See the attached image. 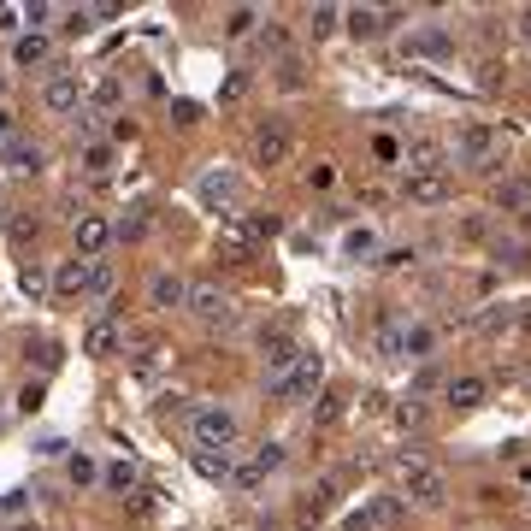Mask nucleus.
I'll return each mask as SVG.
<instances>
[{"mask_svg":"<svg viewBox=\"0 0 531 531\" xmlns=\"http://www.w3.org/2000/svg\"><path fill=\"white\" fill-rule=\"evenodd\" d=\"M319 384H325V354L308 349L283 378H266V396H272V402H313V396H319Z\"/></svg>","mask_w":531,"mask_h":531,"instance_id":"obj_1","label":"nucleus"},{"mask_svg":"<svg viewBox=\"0 0 531 531\" xmlns=\"http://www.w3.org/2000/svg\"><path fill=\"white\" fill-rule=\"evenodd\" d=\"M402 496H407L413 508H443V502H448L443 466H431V461H402Z\"/></svg>","mask_w":531,"mask_h":531,"instance_id":"obj_2","label":"nucleus"},{"mask_svg":"<svg viewBox=\"0 0 531 531\" xmlns=\"http://www.w3.org/2000/svg\"><path fill=\"white\" fill-rule=\"evenodd\" d=\"M189 431H196V443L207 448H219V455H231L237 448V437H242V425H237V413L231 407H196V420H189Z\"/></svg>","mask_w":531,"mask_h":531,"instance_id":"obj_3","label":"nucleus"},{"mask_svg":"<svg viewBox=\"0 0 531 531\" xmlns=\"http://www.w3.org/2000/svg\"><path fill=\"white\" fill-rule=\"evenodd\" d=\"M455 154H461L466 166H496V160H502V130L473 118V125L455 130Z\"/></svg>","mask_w":531,"mask_h":531,"instance_id":"obj_4","label":"nucleus"},{"mask_svg":"<svg viewBox=\"0 0 531 531\" xmlns=\"http://www.w3.org/2000/svg\"><path fill=\"white\" fill-rule=\"evenodd\" d=\"M301 343H295V331L290 325H272V331H260V366H266V378H283L295 361H301Z\"/></svg>","mask_w":531,"mask_h":531,"instance_id":"obj_5","label":"nucleus"},{"mask_svg":"<svg viewBox=\"0 0 531 531\" xmlns=\"http://www.w3.org/2000/svg\"><path fill=\"white\" fill-rule=\"evenodd\" d=\"M42 107L54 112V118H77V107H83V83H77V71H54L42 83Z\"/></svg>","mask_w":531,"mask_h":531,"instance_id":"obj_6","label":"nucleus"},{"mask_svg":"<svg viewBox=\"0 0 531 531\" xmlns=\"http://www.w3.org/2000/svg\"><path fill=\"white\" fill-rule=\"evenodd\" d=\"M402 166H407V178L443 171V166H448V148H443L437 136H407V148H402Z\"/></svg>","mask_w":531,"mask_h":531,"instance_id":"obj_7","label":"nucleus"},{"mask_svg":"<svg viewBox=\"0 0 531 531\" xmlns=\"http://www.w3.org/2000/svg\"><path fill=\"white\" fill-rule=\"evenodd\" d=\"M118 349H125V325L112 319V313L89 319V331H83V354L89 361H107V354H118Z\"/></svg>","mask_w":531,"mask_h":531,"instance_id":"obj_8","label":"nucleus"},{"mask_svg":"<svg viewBox=\"0 0 531 531\" xmlns=\"http://www.w3.org/2000/svg\"><path fill=\"white\" fill-rule=\"evenodd\" d=\"M112 224L100 219V213H77V254H83V260H100V254L112 248Z\"/></svg>","mask_w":531,"mask_h":531,"instance_id":"obj_9","label":"nucleus"},{"mask_svg":"<svg viewBox=\"0 0 531 531\" xmlns=\"http://www.w3.org/2000/svg\"><path fill=\"white\" fill-rule=\"evenodd\" d=\"M196 189H201V201H207V207H219V213L242 201V178H237V171H201Z\"/></svg>","mask_w":531,"mask_h":531,"instance_id":"obj_10","label":"nucleus"},{"mask_svg":"<svg viewBox=\"0 0 531 531\" xmlns=\"http://www.w3.org/2000/svg\"><path fill=\"white\" fill-rule=\"evenodd\" d=\"M402 196L413 201V207H443V201L455 196V183H448L443 171H425V178H402Z\"/></svg>","mask_w":531,"mask_h":531,"instance_id":"obj_11","label":"nucleus"},{"mask_svg":"<svg viewBox=\"0 0 531 531\" xmlns=\"http://www.w3.org/2000/svg\"><path fill=\"white\" fill-rule=\"evenodd\" d=\"M290 154H295V136L283 125H266L260 136H254V166H283Z\"/></svg>","mask_w":531,"mask_h":531,"instance_id":"obj_12","label":"nucleus"},{"mask_svg":"<svg viewBox=\"0 0 531 531\" xmlns=\"http://www.w3.org/2000/svg\"><path fill=\"white\" fill-rule=\"evenodd\" d=\"M278 466H283V448H278V443H260V448H254V455H248V461H242V466H237L231 478H237L242 490H254V484H260L266 473H278Z\"/></svg>","mask_w":531,"mask_h":531,"instance_id":"obj_13","label":"nucleus"},{"mask_svg":"<svg viewBox=\"0 0 531 531\" xmlns=\"http://www.w3.org/2000/svg\"><path fill=\"white\" fill-rule=\"evenodd\" d=\"M148 308H160V313L189 308V283H183L178 272H154V283H148Z\"/></svg>","mask_w":531,"mask_h":531,"instance_id":"obj_14","label":"nucleus"},{"mask_svg":"<svg viewBox=\"0 0 531 531\" xmlns=\"http://www.w3.org/2000/svg\"><path fill=\"white\" fill-rule=\"evenodd\" d=\"M189 313L207 319V325H224V319H231V295L213 290V283H196V290H189Z\"/></svg>","mask_w":531,"mask_h":531,"instance_id":"obj_15","label":"nucleus"},{"mask_svg":"<svg viewBox=\"0 0 531 531\" xmlns=\"http://www.w3.org/2000/svg\"><path fill=\"white\" fill-rule=\"evenodd\" d=\"M484 396H490V384L478 372H461V378H448V384H443V402L448 407H478Z\"/></svg>","mask_w":531,"mask_h":531,"instance_id":"obj_16","label":"nucleus"},{"mask_svg":"<svg viewBox=\"0 0 531 531\" xmlns=\"http://www.w3.org/2000/svg\"><path fill=\"white\" fill-rule=\"evenodd\" d=\"M54 295H89V260H83V254L59 260V272H54Z\"/></svg>","mask_w":531,"mask_h":531,"instance_id":"obj_17","label":"nucleus"},{"mask_svg":"<svg viewBox=\"0 0 531 531\" xmlns=\"http://www.w3.org/2000/svg\"><path fill=\"white\" fill-rule=\"evenodd\" d=\"M48 54H54V42H48L42 30H30V36H18V42H13V65H18V71L48 65Z\"/></svg>","mask_w":531,"mask_h":531,"instance_id":"obj_18","label":"nucleus"},{"mask_svg":"<svg viewBox=\"0 0 531 531\" xmlns=\"http://www.w3.org/2000/svg\"><path fill=\"white\" fill-rule=\"evenodd\" d=\"M431 349H437V331H431V325H407V331H402V361H425Z\"/></svg>","mask_w":531,"mask_h":531,"instance_id":"obj_19","label":"nucleus"},{"mask_svg":"<svg viewBox=\"0 0 531 531\" xmlns=\"http://www.w3.org/2000/svg\"><path fill=\"white\" fill-rule=\"evenodd\" d=\"M349 36H361V42H372L378 30H384V13H372V6H349Z\"/></svg>","mask_w":531,"mask_h":531,"instance_id":"obj_20","label":"nucleus"},{"mask_svg":"<svg viewBox=\"0 0 531 531\" xmlns=\"http://www.w3.org/2000/svg\"><path fill=\"white\" fill-rule=\"evenodd\" d=\"M402 514H407L402 496H378V502L366 508V526H402Z\"/></svg>","mask_w":531,"mask_h":531,"instance_id":"obj_21","label":"nucleus"},{"mask_svg":"<svg viewBox=\"0 0 531 531\" xmlns=\"http://www.w3.org/2000/svg\"><path fill=\"white\" fill-rule=\"evenodd\" d=\"M100 478H107V490H118V496H125V490H136V484H142L136 461H112V466H107V473H100Z\"/></svg>","mask_w":531,"mask_h":531,"instance_id":"obj_22","label":"nucleus"},{"mask_svg":"<svg viewBox=\"0 0 531 531\" xmlns=\"http://www.w3.org/2000/svg\"><path fill=\"white\" fill-rule=\"evenodd\" d=\"M6 166L36 171V166H42V148H36V142H6Z\"/></svg>","mask_w":531,"mask_h":531,"instance_id":"obj_23","label":"nucleus"},{"mask_svg":"<svg viewBox=\"0 0 531 531\" xmlns=\"http://www.w3.org/2000/svg\"><path fill=\"white\" fill-rule=\"evenodd\" d=\"M407 48H413V54H448V48H455V42H448V36H443V30H420V36H407Z\"/></svg>","mask_w":531,"mask_h":531,"instance_id":"obj_24","label":"nucleus"},{"mask_svg":"<svg viewBox=\"0 0 531 531\" xmlns=\"http://www.w3.org/2000/svg\"><path fill=\"white\" fill-rule=\"evenodd\" d=\"M112 283H118L112 260H89V295H112Z\"/></svg>","mask_w":531,"mask_h":531,"instance_id":"obj_25","label":"nucleus"},{"mask_svg":"<svg viewBox=\"0 0 531 531\" xmlns=\"http://www.w3.org/2000/svg\"><path fill=\"white\" fill-rule=\"evenodd\" d=\"M336 18H343L336 6H313V13H308V30H313V42H325V36H331V30H336Z\"/></svg>","mask_w":531,"mask_h":531,"instance_id":"obj_26","label":"nucleus"},{"mask_svg":"<svg viewBox=\"0 0 531 531\" xmlns=\"http://www.w3.org/2000/svg\"><path fill=\"white\" fill-rule=\"evenodd\" d=\"M196 466H201V478H231V473H237V466H231V455H207V448L196 455Z\"/></svg>","mask_w":531,"mask_h":531,"instance_id":"obj_27","label":"nucleus"},{"mask_svg":"<svg viewBox=\"0 0 531 531\" xmlns=\"http://www.w3.org/2000/svg\"><path fill=\"white\" fill-rule=\"evenodd\" d=\"M112 237H118V242H142V237H148V219H142V213H130V219L112 224Z\"/></svg>","mask_w":531,"mask_h":531,"instance_id":"obj_28","label":"nucleus"},{"mask_svg":"<svg viewBox=\"0 0 531 531\" xmlns=\"http://www.w3.org/2000/svg\"><path fill=\"white\" fill-rule=\"evenodd\" d=\"M254 24H260V13H254V6H237V13H231V24H224V36H237V42H242Z\"/></svg>","mask_w":531,"mask_h":531,"instance_id":"obj_29","label":"nucleus"},{"mask_svg":"<svg viewBox=\"0 0 531 531\" xmlns=\"http://www.w3.org/2000/svg\"><path fill=\"white\" fill-rule=\"evenodd\" d=\"M65 473H71V484H95V478H100V466L89 461V455H71V466H65Z\"/></svg>","mask_w":531,"mask_h":531,"instance_id":"obj_30","label":"nucleus"},{"mask_svg":"<svg viewBox=\"0 0 531 531\" xmlns=\"http://www.w3.org/2000/svg\"><path fill=\"white\" fill-rule=\"evenodd\" d=\"M402 331L407 325H384V331H378V349L390 354V361H402Z\"/></svg>","mask_w":531,"mask_h":531,"instance_id":"obj_31","label":"nucleus"},{"mask_svg":"<svg viewBox=\"0 0 531 531\" xmlns=\"http://www.w3.org/2000/svg\"><path fill=\"white\" fill-rule=\"evenodd\" d=\"M260 48H266V54H283V48H290V30H283V24H266L260 30Z\"/></svg>","mask_w":531,"mask_h":531,"instance_id":"obj_32","label":"nucleus"},{"mask_svg":"<svg viewBox=\"0 0 531 531\" xmlns=\"http://www.w3.org/2000/svg\"><path fill=\"white\" fill-rule=\"evenodd\" d=\"M278 83H283V89H301V83H308V71H301V59H290V54H283V65H278Z\"/></svg>","mask_w":531,"mask_h":531,"instance_id":"obj_33","label":"nucleus"},{"mask_svg":"<svg viewBox=\"0 0 531 531\" xmlns=\"http://www.w3.org/2000/svg\"><path fill=\"white\" fill-rule=\"evenodd\" d=\"M83 166H89V171H107V166H112V148H100V142H89V148H83Z\"/></svg>","mask_w":531,"mask_h":531,"instance_id":"obj_34","label":"nucleus"},{"mask_svg":"<svg viewBox=\"0 0 531 531\" xmlns=\"http://www.w3.org/2000/svg\"><path fill=\"white\" fill-rule=\"evenodd\" d=\"M24 290L30 295H48V290H54V278H48L42 266H30V272H24Z\"/></svg>","mask_w":531,"mask_h":531,"instance_id":"obj_35","label":"nucleus"},{"mask_svg":"<svg viewBox=\"0 0 531 531\" xmlns=\"http://www.w3.org/2000/svg\"><path fill=\"white\" fill-rule=\"evenodd\" d=\"M331 420H343V396H319V425H331Z\"/></svg>","mask_w":531,"mask_h":531,"instance_id":"obj_36","label":"nucleus"},{"mask_svg":"<svg viewBox=\"0 0 531 531\" xmlns=\"http://www.w3.org/2000/svg\"><path fill=\"white\" fill-rule=\"evenodd\" d=\"M36 407H42V384H24L18 390V413H36Z\"/></svg>","mask_w":531,"mask_h":531,"instance_id":"obj_37","label":"nucleus"},{"mask_svg":"<svg viewBox=\"0 0 531 531\" xmlns=\"http://www.w3.org/2000/svg\"><path fill=\"white\" fill-rule=\"evenodd\" d=\"M343 248H349L354 260H361V254H372V231H349V242H343Z\"/></svg>","mask_w":531,"mask_h":531,"instance_id":"obj_38","label":"nucleus"},{"mask_svg":"<svg viewBox=\"0 0 531 531\" xmlns=\"http://www.w3.org/2000/svg\"><path fill=\"white\" fill-rule=\"evenodd\" d=\"M496 201H502V207H526V183H508Z\"/></svg>","mask_w":531,"mask_h":531,"instance_id":"obj_39","label":"nucleus"},{"mask_svg":"<svg viewBox=\"0 0 531 531\" xmlns=\"http://www.w3.org/2000/svg\"><path fill=\"white\" fill-rule=\"evenodd\" d=\"M519 36H526V42H531V6H526V13H519Z\"/></svg>","mask_w":531,"mask_h":531,"instance_id":"obj_40","label":"nucleus"},{"mask_svg":"<svg viewBox=\"0 0 531 531\" xmlns=\"http://www.w3.org/2000/svg\"><path fill=\"white\" fill-rule=\"evenodd\" d=\"M6 130H13V112H0V136H6Z\"/></svg>","mask_w":531,"mask_h":531,"instance_id":"obj_41","label":"nucleus"}]
</instances>
